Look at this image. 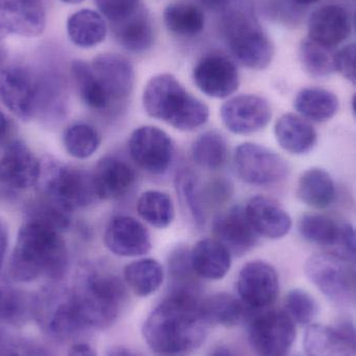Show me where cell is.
<instances>
[{
  "label": "cell",
  "mask_w": 356,
  "mask_h": 356,
  "mask_svg": "<svg viewBox=\"0 0 356 356\" xmlns=\"http://www.w3.org/2000/svg\"><path fill=\"white\" fill-rule=\"evenodd\" d=\"M209 322L197 291H170L143 324L144 340L158 356H188L204 343Z\"/></svg>",
  "instance_id": "obj_1"
},
{
  "label": "cell",
  "mask_w": 356,
  "mask_h": 356,
  "mask_svg": "<svg viewBox=\"0 0 356 356\" xmlns=\"http://www.w3.org/2000/svg\"><path fill=\"white\" fill-rule=\"evenodd\" d=\"M68 269V249L60 232L33 220L23 224L8 265L10 277L31 282L46 276L58 282Z\"/></svg>",
  "instance_id": "obj_2"
},
{
  "label": "cell",
  "mask_w": 356,
  "mask_h": 356,
  "mask_svg": "<svg viewBox=\"0 0 356 356\" xmlns=\"http://www.w3.org/2000/svg\"><path fill=\"white\" fill-rule=\"evenodd\" d=\"M143 106L152 118L182 131L199 129L209 117L207 104L188 93L169 73L156 75L148 81L143 92Z\"/></svg>",
  "instance_id": "obj_3"
},
{
  "label": "cell",
  "mask_w": 356,
  "mask_h": 356,
  "mask_svg": "<svg viewBox=\"0 0 356 356\" xmlns=\"http://www.w3.org/2000/svg\"><path fill=\"white\" fill-rule=\"evenodd\" d=\"M73 295L88 330H106L119 317L127 298V288L113 272L90 269Z\"/></svg>",
  "instance_id": "obj_4"
},
{
  "label": "cell",
  "mask_w": 356,
  "mask_h": 356,
  "mask_svg": "<svg viewBox=\"0 0 356 356\" xmlns=\"http://www.w3.org/2000/svg\"><path fill=\"white\" fill-rule=\"evenodd\" d=\"M223 31L230 52L241 64L253 70H264L271 64L273 43L250 13L227 10Z\"/></svg>",
  "instance_id": "obj_5"
},
{
  "label": "cell",
  "mask_w": 356,
  "mask_h": 356,
  "mask_svg": "<svg viewBox=\"0 0 356 356\" xmlns=\"http://www.w3.org/2000/svg\"><path fill=\"white\" fill-rule=\"evenodd\" d=\"M43 177L44 196L56 201L68 211L83 209L97 198L92 173L60 163L50 162Z\"/></svg>",
  "instance_id": "obj_6"
},
{
  "label": "cell",
  "mask_w": 356,
  "mask_h": 356,
  "mask_svg": "<svg viewBox=\"0 0 356 356\" xmlns=\"http://www.w3.org/2000/svg\"><path fill=\"white\" fill-rule=\"evenodd\" d=\"M296 336V323L282 309L261 312L249 324V344L257 356L288 355Z\"/></svg>",
  "instance_id": "obj_7"
},
{
  "label": "cell",
  "mask_w": 356,
  "mask_h": 356,
  "mask_svg": "<svg viewBox=\"0 0 356 356\" xmlns=\"http://www.w3.org/2000/svg\"><path fill=\"white\" fill-rule=\"evenodd\" d=\"M238 177L251 186H267L282 181L290 172L288 163L277 152L259 144H241L234 156Z\"/></svg>",
  "instance_id": "obj_8"
},
{
  "label": "cell",
  "mask_w": 356,
  "mask_h": 356,
  "mask_svg": "<svg viewBox=\"0 0 356 356\" xmlns=\"http://www.w3.org/2000/svg\"><path fill=\"white\" fill-rule=\"evenodd\" d=\"M33 311L42 328L56 340L68 341L88 330L73 293L40 298Z\"/></svg>",
  "instance_id": "obj_9"
},
{
  "label": "cell",
  "mask_w": 356,
  "mask_h": 356,
  "mask_svg": "<svg viewBox=\"0 0 356 356\" xmlns=\"http://www.w3.org/2000/svg\"><path fill=\"white\" fill-rule=\"evenodd\" d=\"M129 150L134 162L150 175H161L168 171L175 156V144L170 136L152 125L138 127L131 135Z\"/></svg>",
  "instance_id": "obj_10"
},
{
  "label": "cell",
  "mask_w": 356,
  "mask_h": 356,
  "mask_svg": "<svg viewBox=\"0 0 356 356\" xmlns=\"http://www.w3.org/2000/svg\"><path fill=\"white\" fill-rule=\"evenodd\" d=\"M236 290L247 309L264 311L275 302L280 294L277 272L266 261H249L238 273Z\"/></svg>",
  "instance_id": "obj_11"
},
{
  "label": "cell",
  "mask_w": 356,
  "mask_h": 356,
  "mask_svg": "<svg viewBox=\"0 0 356 356\" xmlns=\"http://www.w3.org/2000/svg\"><path fill=\"white\" fill-rule=\"evenodd\" d=\"M192 77L203 94L217 99L229 97L240 86V74L234 60L218 52L202 56L195 65Z\"/></svg>",
  "instance_id": "obj_12"
},
{
  "label": "cell",
  "mask_w": 356,
  "mask_h": 356,
  "mask_svg": "<svg viewBox=\"0 0 356 356\" xmlns=\"http://www.w3.org/2000/svg\"><path fill=\"white\" fill-rule=\"evenodd\" d=\"M220 116L230 133L251 135L269 124L272 110L265 98L253 94H242L228 99L222 106Z\"/></svg>",
  "instance_id": "obj_13"
},
{
  "label": "cell",
  "mask_w": 356,
  "mask_h": 356,
  "mask_svg": "<svg viewBox=\"0 0 356 356\" xmlns=\"http://www.w3.org/2000/svg\"><path fill=\"white\" fill-rule=\"evenodd\" d=\"M46 27L41 0H0V40L10 35L35 38Z\"/></svg>",
  "instance_id": "obj_14"
},
{
  "label": "cell",
  "mask_w": 356,
  "mask_h": 356,
  "mask_svg": "<svg viewBox=\"0 0 356 356\" xmlns=\"http://www.w3.org/2000/svg\"><path fill=\"white\" fill-rule=\"evenodd\" d=\"M307 356H356V325L343 320L334 327L313 324L303 338Z\"/></svg>",
  "instance_id": "obj_15"
},
{
  "label": "cell",
  "mask_w": 356,
  "mask_h": 356,
  "mask_svg": "<svg viewBox=\"0 0 356 356\" xmlns=\"http://www.w3.org/2000/svg\"><path fill=\"white\" fill-rule=\"evenodd\" d=\"M0 102L22 120L33 118L38 112L37 79L21 67L0 69Z\"/></svg>",
  "instance_id": "obj_16"
},
{
  "label": "cell",
  "mask_w": 356,
  "mask_h": 356,
  "mask_svg": "<svg viewBox=\"0 0 356 356\" xmlns=\"http://www.w3.org/2000/svg\"><path fill=\"white\" fill-rule=\"evenodd\" d=\"M344 263L330 253H320L307 259L305 274L327 298L343 302L353 292L350 276Z\"/></svg>",
  "instance_id": "obj_17"
},
{
  "label": "cell",
  "mask_w": 356,
  "mask_h": 356,
  "mask_svg": "<svg viewBox=\"0 0 356 356\" xmlns=\"http://www.w3.org/2000/svg\"><path fill=\"white\" fill-rule=\"evenodd\" d=\"M106 248L117 257H139L152 250V236L147 228L129 216H115L104 232Z\"/></svg>",
  "instance_id": "obj_18"
},
{
  "label": "cell",
  "mask_w": 356,
  "mask_h": 356,
  "mask_svg": "<svg viewBox=\"0 0 356 356\" xmlns=\"http://www.w3.org/2000/svg\"><path fill=\"white\" fill-rule=\"evenodd\" d=\"M91 67L110 104L123 102L131 95L135 69L127 58L112 52L100 54L92 60Z\"/></svg>",
  "instance_id": "obj_19"
},
{
  "label": "cell",
  "mask_w": 356,
  "mask_h": 356,
  "mask_svg": "<svg viewBox=\"0 0 356 356\" xmlns=\"http://www.w3.org/2000/svg\"><path fill=\"white\" fill-rule=\"evenodd\" d=\"M41 172L39 160L22 141L8 144L0 156V184L8 188H31L39 181Z\"/></svg>",
  "instance_id": "obj_20"
},
{
  "label": "cell",
  "mask_w": 356,
  "mask_h": 356,
  "mask_svg": "<svg viewBox=\"0 0 356 356\" xmlns=\"http://www.w3.org/2000/svg\"><path fill=\"white\" fill-rule=\"evenodd\" d=\"M216 238L229 249L232 254L244 255L259 242L245 213V207H234L216 218L213 224Z\"/></svg>",
  "instance_id": "obj_21"
},
{
  "label": "cell",
  "mask_w": 356,
  "mask_h": 356,
  "mask_svg": "<svg viewBox=\"0 0 356 356\" xmlns=\"http://www.w3.org/2000/svg\"><path fill=\"white\" fill-rule=\"evenodd\" d=\"M307 38L324 47L334 49L350 35V17L339 4H327L316 10L309 20Z\"/></svg>",
  "instance_id": "obj_22"
},
{
  "label": "cell",
  "mask_w": 356,
  "mask_h": 356,
  "mask_svg": "<svg viewBox=\"0 0 356 356\" xmlns=\"http://www.w3.org/2000/svg\"><path fill=\"white\" fill-rule=\"evenodd\" d=\"M245 213L257 234L271 240L284 238L292 227L290 215L269 197H252L245 207Z\"/></svg>",
  "instance_id": "obj_23"
},
{
  "label": "cell",
  "mask_w": 356,
  "mask_h": 356,
  "mask_svg": "<svg viewBox=\"0 0 356 356\" xmlns=\"http://www.w3.org/2000/svg\"><path fill=\"white\" fill-rule=\"evenodd\" d=\"M96 196L102 200H115L125 196L136 181L134 169L116 156H104L92 172Z\"/></svg>",
  "instance_id": "obj_24"
},
{
  "label": "cell",
  "mask_w": 356,
  "mask_h": 356,
  "mask_svg": "<svg viewBox=\"0 0 356 356\" xmlns=\"http://www.w3.org/2000/svg\"><path fill=\"white\" fill-rule=\"evenodd\" d=\"M190 255L195 274L203 280H222L232 268V252L217 238L199 241Z\"/></svg>",
  "instance_id": "obj_25"
},
{
  "label": "cell",
  "mask_w": 356,
  "mask_h": 356,
  "mask_svg": "<svg viewBox=\"0 0 356 356\" xmlns=\"http://www.w3.org/2000/svg\"><path fill=\"white\" fill-rule=\"evenodd\" d=\"M276 141L289 154H305L317 143V133L309 120L296 114H284L274 127Z\"/></svg>",
  "instance_id": "obj_26"
},
{
  "label": "cell",
  "mask_w": 356,
  "mask_h": 356,
  "mask_svg": "<svg viewBox=\"0 0 356 356\" xmlns=\"http://www.w3.org/2000/svg\"><path fill=\"white\" fill-rule=\"evenodd\" d=\"M112 27L117 42L134 54L146 51L154 44V26L144 6L133 16L113 24Z\"/></svg>",
  "instance_id": "obj_27"
},
{
  "label": "cell",
  "mask_w": 356,
  "mask_h": 356,
  "mask_svg": "<svg viewBox=\"0 0 356 356\" xmlns=\"http://www.w3.org/2000/svg\"><path fill=\"white\" fill-rule=\"evenodd\" d=\"M67 33L69 39L77 47L92 48L106 40L108 26L99 13L92 10H81L69 17Z\"/></svg>",
  "instance_id": "obj_28"
},
{
  "label": "cell",
  "mask_w": 356,
  "mask_h": 356,
  "mask_svg": "<svg viewBox=\"0 0 356 356\" xmlns=\"http://www.w3.org/2000/svg\"><path fill=\"white\" fill-rule=\"evenodd\" d=\"M297 197L314 209H326L334 200L336 188L327 171L312 168L302 173L297 186Z\"/></svg>",
  "instance_id": "obj_29"
},
{
  "label": "cell",
  "mask_w": 356,
  "mask_h": 356,
  "mask_svg": "<svg viewBox=\"0 0 356 356\" xmlns=\"http://www.w3.org/2000/svg\"><path fill=\"white\" fill-rule=\"evenodd\" d=\"M125 284L139 297L154 294L165 280L163 266L154 259H141L125 266Z\"/></svg>",
  "instance_id": "obj_30"
},
{
  "label": "cell",
  "mask_w": 356,
  "mask_h": 356,
  "mask_svg": "<svg viewBox=\"0 0 356 356\" xmlns=\"http://www.w3.org/2000/svg\"><path fill=\"white\" fill-rule=\"evenodd\" d=\"M294 106L301 117L314 122H325L339 110L336 94L322 88H305L297 94Z\"/></svg>",
  "instance_id": "obj_31"
},
{
  "label": "cell",
  "mask_w": 356,
  "mask_h": 356,
  "mask_svg": "<svg viewBox=\"0 0 356 356\" xmlns=\"http://www.w3.org/2000/svg\"><path fill=\"white\" fill-rule=\"evenodd\" d=\"M201 309L209 325L215 324L223 327H234L240 324L247 312L240 298L227 293H219L201 301Z\"/></svg>",
  "instance_id": "obj_32"
},
{
  "label": "cell",
  "mask_w": 356,
  "mask_h": 356,
  "mask_svg": "<svg viewBox=\"0 0 356 356\" xmlns=\"http://www.w3.org/2000/svg\"><path fill=\"white\" fill-rule=\"evenodd\" d=\"M175 188L182 207L188 211L194 225L198 229L204 227L207 217L203 194L196 175L191 169H180L175 177Z\"/></svg>",
  "instance_id": "obj_33"
},
{
  "label": "cell",
  "mask_w": 356,
  "mask_h": 356,
  "mask_svg": "<svg viewBox=\"0 0 356 356\" xmlns=\"http://www.w3.org/2000/svg\"><path fill=\"white\" fill-rule=\"evenodd\" d=\"M164 22L168 31L181 37H194L204 29V14L198 6L184 2L169 4L164 10Z\"/></svg>",
  "instance_id": "obj_34"
},
{
  "label": "cell",
  "mask_w": 356,
  "mask_h": 356,
  "mask_svg": "<svg viewBox=\"0 0 356 356\" xmlns=\"http://www.w3.org/2000/svg\"><path fill=\"white\" fill-rule=\"evenodd\" d=\"M140 217L154 227L166 228L175 217V204L167 193L149 190L139 197L137 203Z\"/></svg>",
  "instance_id": "obj_35"
},
{
  "label": "cell",
  "mask_w": 356,
  "mask_h": 356,
  "mask_svg": "<svg viewBox=\"0 0 356 356\" xmlns=\"http://www.w3.org/2000/svg\"><path fill=\"white\" fill-rule=\"evenodd\" d=\"M71 76L79 96L89 108L104 110L110 106V100L96 79L91 65L81 60H73L71 64Z\"/></svg>",
  "instance_id": "obj_36"
},
{
  "label": "cell",
  "mask_w": 356,
  "mask_h": 356,
  "mask_svg": "<svg viewBox=\"0 0 356 356\" xmlns=\"http://www.w3.org/2000/svg\"><path fill=\"white\" fill-rule=\"evenodd\" d=\"M192 158L201 168L217 170L222 168L227 160V143L220 134L207 131L193 142Z\"/></svg>",
  "instance_id": "obj_37"
},
{
  "label": "cell",
  "mask_w": 356,
  "mask_h": 356,
  "mask_svg": "<svg viewBox=\"0 0 356 356\" xmlns=\"http://www.w3.org/2000/svg\"><path fill=\"white\" fill-rule=\"evenodd\" d=\"M63 143L72 158L86 160L97 152L102 139L98 131L91 125L76 123L65 131Z\"/></svg>",
  "instance_id": "obj_38"
},
{
  "label": "cell",
  "mask_w": 356,
  "mask_h": 356,
  "mask_svg": "<svg viewBox=\"0 0 356 356\" xmlns=\"http://www.w3.org/2000/svg\"><path fill=\"white\" fill-rule=\"evenodd\" d=\"M299 60L305 70L314 77L328 76L336 71L334 49L324 47L305 38L299 45Z\"/></svg>",
  "instance_id": "obj_39"
},
{
  "label": "cell",
  "mask_w": 356,
  "mask_h": 356,
  "mask_svg": "<svg viewBox=\"0 0 356 356\" xmlns=\"http://www.w3.org/2000/svg\"><path fill=\"white\" fill-rule=\"evenodd\" d=\"M340 224L326 216H303L299 221V232L301 236L313 244L330 248L338 234Z\"/></svg>",
  "instance_id": "obj_40"
},
{
  "label": "cell",
  "mask_w": 356,
  "mask_h": 356,
  "mask_svg": "<svg viewBox=\"0 0 356 356\" xmlns=\"http://www.w3.org/2000/svg\"><path fill=\"white\" fill-rule=\"evenodd\" d=\"M190 253L186 247H177L171 252L168 261L170 291H197V275L193 270Z\"/></svg>",
  "instance_id": "obj_41"
},
{
  "label": "cell",
  "mask_w": 356,
  "mask_h": 356,
  "mask_svg": "<svg viewBox=\"0 0 356 356\" xmlns=\"http://www.w3.org/2000/svg\"><path fill=\"white\" fill-rule=\"evenodd\" d=\"M284 311L295 323L301 326H309L317 317L319 307L317 301L309 293L301 289H294L286 294Z\"/></svg>",
  "instance_id": "obj_42"
},
{
  "label": "cell",
  "mask_w": 356,
  "mask_h": 356,
  "mask_svg": "<svg viewBox=\"0 0 356 356\" xmlns=\"http://www.w3.org/2000/svg\"><path fill=\"white\" fill-rule=\"evenodd\" d=\"M71 213L72 211L65 209L56 201L44 196L41 200L33 203V207L29 209V213H31L29 220L40 222L60 232L70 226Z\"/></svg>",
  "instance_id": "obj_43"
},
{
  "label": "cell",
  "mask_w": 356,
  "mask_h": 356,
  "mask_svg": "<svg viewBox=\"0 0 356 356\" xmlns=\"http://www.w3.org/2000/svg\"><path fill=\"white\" fill-rule=\"evenodd\" d=\"M29 301L24 295L0 286V319L8 323H20L29 315Z\"/></svg>",
  "instance_id": "obj_44"
},
{
  "label": "cell",
  "mask_w": 356,
  "mask_h": 356,
  "mask_svg": "<svg viewBox=\"0 0 356 356\" xmlns=\"http://www.w3.org/2000/svg\"><path fill=\"white\" fill-rule=\"evenodd\" d=\"M100 14L113 24L129 18L143 6L141 0H94Z\"/></svg>",
  "instance_id": "obj_45"
},
{
  "label": "cell",
  "mask_w": 356,
  "mask_h": 356,
  "mask_svg": "<svg viewBox=\"0 0 356 356\" xmlns=\"http://www.w3.org/2000/svg\"><path fill=\"white\" fill-rule=\"evenodd\" d=\"M328 253L345 261H356V227L351 224H342Z\"/></svg>",
  "instance_id": "obj_46"
},
{
  "label": "cell",
  "mask_w": 356,
  "mask_h": 356,
  "mask_svg": "<svg viewBox=\"0 0 356 356\" xmlns=\"http://www.w3.org/2000/svg\"><path fill=\"white\" fill-rule=\"evenodd\" d=\"M334 68L344 79L356 86V44H349L336 51Z\"/></svg>",
  "instance_id": "obj_47"
},
{
  "label": "cell",
  "mask_w": 356,
  "mask_h": 356,
  "mask_svg": "<svg viewBox=\"0 0 356 356\" xmlns=\"http://www.w3.org/2000/svg\"><path fill=\"white\" fill-rule=\"evenodd\" d=\"M17 356H56L50 349L33 342H21L15 344Z\"/></svg>",
  "instance_id": "obj_48"
},
{
  "label": "cell",
  "mask_w": 356,
  "mask_h": 356,
  "mask_svg": "<svg viewBox=\"0 0 356 356\" xmlns=\"http://www.w3.org/2000/svg\"><path fill=\"white\" fill-rule=\"evenodd\" d=\"M230 194V186L227 182L224 180H218L213 181L209 186L207 195H209V198L215 201H222L227 198Z\"/></svg>",
  "instance_id": "obj_49"
},
{
  "label": "cell",
  "mask_w": 356,
  "mask_h": 356,
  "mask_svg": "<svg viewBox=\"0 0 356 356\" xmlns=\"http://www.w3.org/2000/svg\"><path fill=\"white\" fill-rule=\"evenodd\" d=\"M203 6L213 12H227L238 0H200Z\"/></svg>",
  "instance_id": "obj_50"
},
{
  "label": "cell",
  "mask_w": 356,
  "mask_h": 356,
  "mask_svg": "<svg viewBox=\"0 0 356 356\" xmlns=\"http://www.w3.org/2000/svg\"><path fill=\"white\" fill-rule=\"evenodd\" d=\"M8 245V232L6 226L0 222V270L6 261Z\"/></svg>",
  "instance_id": "obj_51"
},
{
  "label": "cell",
  "mask_w": 356,
  "mask_h": 356,
  "mask_svg": "<svg viewBox=\"0 0 356 356\" xmlns=\"http://www.w3.org/2000/svg\"><path fill=\"white\" fill-rule=\"evenodd\" d=\"M68 356H97L95 350L90 345L79 343L73 345L69 350Z\"/></svg>",
  "instance_id": "obj_52"
},
{
  "label": "cell",
  "mask_w": 356,
  "mask_h": 356,
  "mask_svg": "<svg viewBox=\"0 0 356 356\" xmlns=\"http://www.w3.org/2000/svg\"><path fill=\"white\" fill-rule=\"evenodd\" d=\"M106 356H139L137 353H134L131 349L125 348V347H115L110 349Z\"/></svg>",
  "instance_id": "obj_53"
},
{
  "label": "cell",
  "mask_w": 356,
  "mask_h": 356,
  "mask_svg": "<svg viewBox=\"0 0 356 356\" xmlns=\"http://www.w3.org/2000/svg\"><path fill=\"white\" fill-rule=\"evenodd\" d=\"M8 119H6V115L3 114V112L0 110V141H1L2 138L6 135V131H8Z\"/></svg>",
  "instance_id": "obj_54"
},
{
  "label": "cell",
  "mask_w": 356,
  "mask_h": 356,
  "mask_svg": "<svg viewBox=\"0 0 356 356\" xmlns=\"http://www.w3.org/2000/svg\"><path fill=\"white\" fill-rule=\"evenodd\" d=\"M211 356H234L227 347H219L215 349Z\"/></svg>",
  "instance_id": "obj_55"
},
{
  "label": "cell",
  "mask_w": 356,
  "mask_h": 356,
  "mask_svg": "<svg viewBox=\"0 0 356 356\" xmlns=\"http://www.w3.org/2000/svg\"><path fill=\"white\" fill-rule=\"evenodd\" d=\"M318 1H320V0H292V2L298 4V6H309V4H314Z\"/></svg>",
  "instance_id": "obj_56"
},
{
  "label": "cell",
  "mask_w": 356,
  "mask_h": 356,
  "mask_svg": "<svg viewBox=\"0 0 356 356\" xmlns=\"http://www.w3.org/2000/svg\"><path fill=\"white\" fill-rule=\"evenodd\" d=\"M60 1L65 2V3L68 4H77L83 2V0H60Z\"/></svg>",
  "instance_id": "obj_57"
},
{
  "label": "cell",
  "mask_w": 356,
  "mask_h": 356,
  "mask_svg": "<svg viewBox=\"0 0 356 356\" xmlns=\"http://www.w3.org/2000/svg\"><path fill=\"white\" fill-rule=\"evenodd\" d=\"M4 58H6V51L3 48L0 47V64L3 62Z\"/></svg>",
  "instance_id": "obj_58"
},
{
  "label": "cell",
  "mask_w": 356,
  "mask_h": 356,
  "mask_svg": "<svg viewBox=\"0 0 356 356\" xmlns=\"http://www.w3.org/2000/svg\"><path fill=\"white\" fill-rule=\"evenodd\" d=\"M353 114H355L356 118V93L355 94V95H353Z\"/></svg>",
  "instance_id": "obj_59"
},
{
  "label": "cell",
  "mask_w": 356,
  "mask_h": 356,
  "mask_svg": "<svg viewBox=\"0 0 356 356\" xmlns=\"http://www.w3.org/2000/svg\"><path fill=\"white\" fill-rule=\"evenodd\" d=\"M355 31H356V13L355 15Z\"/></svg>",
  "instance_id": "obj_60"
}]
</instances>
